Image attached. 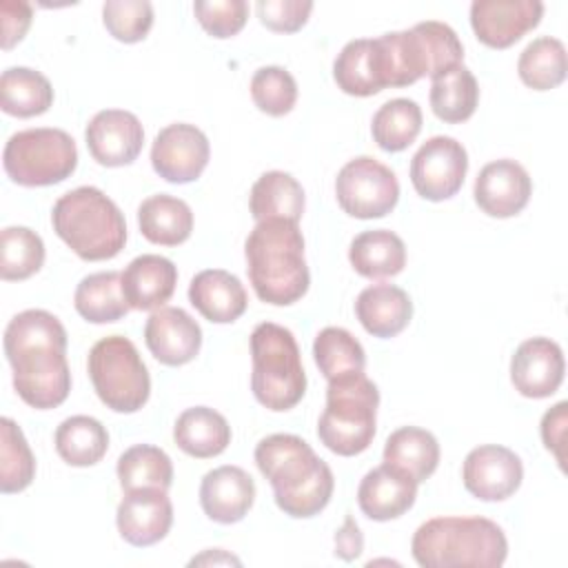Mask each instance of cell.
I'll list each match as a JSON object with an SVG mask.
<instances>
[{"instance_id": "6da1fadb", "label": "cell", "mask_w": 568, "mask_h": 568, "mask_svg": "<svg viewBox=\"0 0 568 568\" xmlns=\"http://www.w3.org/2000/svg\"><path fill=\"white\" fill-rule=\"evenodd\" d=\"M4 355L13 368V388L38 410L60 406L71 390L67 331L42 308L18 313L4 328Z\"/></svg>"}, {"instance_id": "7a4b0ae2", "label": "cell", "mask_w": 568, "mask_h": 568, "mask_svg": "<svg viewBox=\"0 0 568 568\" xmlns=\"http://www.w3.org/2000/svg\"><path fill=\"white\" fill-rule=\"evenodd\" d=\"M255 464L271 481L275 504L284 515L306 519L328 506L335 488L333 470L302 437L273 433L260 439Z\"/></svg>"}, {"instance_id": "3957f363", "label": "cell", "mask_w": 568, "mask_h": 568, "mask_svg": "<svg viewBox=\"0 0 568 568\" xmlns=\"http://www.w3.org/2000/svg\"><path fill=\"white\" fill-rule=\"evenodd\" d=\"M244 255L251 286L262 302L288 306L306 295L311 273L297 222H257L244 242Z\"/></svg>"}, {"instance_id": "277c9868", "label": "cell", "mask_w": 568, "mask_h": 568, "mask_svg": "<svg viewBox=\"0 0 568 568\" xmlns=\"http://www.w3.org/2000/svg\"><path fill=\"white\" fill-rule=\"evenodd\" d=\"M410 552L422 568H497L506 561L508 539L486 517H433L415 530Z\"/></svg>"}, {"instance_id": "5b68a950", "label": "cell", "mask_w": 568, "mask_h": 568, "mask_svg": "<svg viewBox=\"0 0 568 568\" xmlns=\"http://www.w3.org/2000/svg\"><path fill=\"white\" fill-rule=\"evenodd\" d=\"M384 89L408 87L419 78L430 80L459 67L464 47L457 33L437 20L417 22L406 31H390L373 38Z\"/></svg>"}, {"instance_id": "8992f818", "label": "cell", "mask_w": 568, "mask_h": 568, "mask_svg": "<svg viewBox=\"0 0 568 568\" xmlns=\"http://www.w3.org/2000/svg\"><path fill=\"white\" fill-rule=\"evenodd\" d=\"M51 224L58 237L87 262L111 260L126 244L124 215L98 186H78L60 195Z\"/></svg>"}, {"instance_id": "52a82bcc", "label": "cell", "mask_w": 568, "mask_h": 568, "mask_svg": "<svg viewBox=\"0 0 568 568\" xmlns=\"http://www.w3.org/2000/svg\"><path fill=\"white\" fill-rule=\"evenodd\" d=\"M251 390L268 410L297 406L306 393V373L293 333L275 322H262L251 333Z\"/></svg>"}, {"instance_id": "ba28073f", "label": "cell", "mask_w": 568, "mask_h": 568, "mask_svg": "<svg viewBox=\"0 0 568 568\" xmlns=\"http://www.w3.org/2000/svg\"><path fill=\"white\" fill-rule=\"evenodd\" d=\"M377 406L379 390L364 373L331 379L326 408L317 422L320 442L342 457L364 453L375 437Z\"/></svg>"}, {"instance_id": "9c48e42d", "label": "cell", "mask_w": 568, "mask_h": 568, "mask_svg": "<svg viewBox=\"0 0 568 568\" xmlns=\"http://www.w3.org/2000/svg\"><path fill=\"white\" fill-rule=\"evenodd\" d=\"M89 377L100 402L115 413L140 410L151 395L149 371L124 335H109L89 351Z\"/></svg>"}, {"instance_id": "30bf717a", "label": "cell", "mask_w": 568, "mask_h": 568, "mask_svg": "<svg viewBox=\"0 0 568 568\" xmlns=\"http://www.w3.org/2000/svg\"><path fill=\"white\" fill-rule=\"evenodd\" d=\"M2 166L20 186H51L71 178L78 166V149L62 129H24L7 140Z\"/></svg>"}, {"instance_id": "8fae6325", "label": "cell", "mask_w": 568, "mask_h": 568, "mask_svg": "<svg viewBox=\"0 0 568 568\" xmlns=\"http://www.w3.org/2000/svg\"><path fill=\"white\" fill-rule=\"evenodd\" d=\"M335 195L342 211L351 217H384L399 200V182L386 164L371 155H359L339 169Z\"/></svg>"}, {"instance_id": "7c38bea8", "label": "cell", "mask_w": 568, "mask_h": 568, "mask_svg": "<svg viewBox=\"0 0 568 568\" xmlns=\"http://www.w3.org/2000/svg\"><path fill=\"white\" fill-rule=\"evenodd\" d=\"M468 153L462 142L448 135L426 140L410 160V182L417 195L430 202L453 197L466 178Z\"/></svg>"}, {"instance_id": "4fadbf2b", "label": "cell", "mask_w": 568, "mask_h": 568, "mask_svg": "<svg viewBox=\"0 0 568 568\" xmlns=\"http://www.w3.org/2000/svg\"><path fill=\"white\" fill-rule=\"evenodd\" d=\"M209 138L186 122L164 126L151 146L153 171L173 184H186L202 175L209 164Z\"/></svg>"}, {"instance_id": "5bb4252c", "label": "cell", "mask_w": 568, "mask_h": 568, "mask_svg": "<svg viewBox=\"0 0 568 568\" xmlns=\"http://www.w3.org/2000/svg\"><path fill=\"white\" fill-rule=\"evenodd\" d=\"M462 479L473 497L481 501H504L521 486L524 466L510 448L484 444L466 455Z\"/></svg>"}, {"instance_id": "9a60e30c", "label": "cell", "mask_w": 568, "mask_h": 568, "mask_svg": "<svg viewBox=\"0 0 568 568\" xmlns=\"http://www.w3.org/2000/svg\"><path fill=\"white\" fill-rule=\"evenodd\" d=\"M541 16L539 0H475L470 4V27L490 49L513 47L541 22Z\"/></svg>"}, {"instance_id": "2e32d148", "label": "cell", "mask_w": 568, "mask_h": 568, "mask_svg": "<svg viewBox=\"0 0 568 568\" xmlns=\"http://www.w3.org/2000/svg\"><path fill=\"white\" fill-rule=\"evenodd\" d=\"M91 158L102 166L131 164L144 144V129L135 113L124 109L98 111L84 131Z\"/></svg>"}, {"instance_id": "e0dca14e", "label": "cell", "mask_w": 568, "mask_h": 568, "mask_svg": "<svg viewBox=\"0 0 568 568\" xmlns=\"http://www.w3.org/2000/svg\"><path fill=\"white\" fill-rule=\"evenodd\" d=\"M564 353L550 337H530L521 342L510 359V382L515 390L530 399H544L557 393L564 382Z\"/></svg>"}, {"instance_id": "ac0fdd59", "label": "cell", "mask_w": 568, "mask_h": 568, "mask_svg": "<svg viewBox=\"0 0 568 568\" xmlns=\"http://www.w3.org/2000/svg\"><path fill=\"white\" fill-rule=\"evenodd\" d=\"M115 524L120 537L138 548L153 546L166 537L173 524V504L166 490L140 488L124 493Z\"/></svg>"}, {"instance_id": "d6986e66", "label": "cell", "mask_w": 568, "mask_h": 568, "mask_svg": "<svg viewBox=\"0 0 568 568\" xmlns=\"http://www.w3.org/2000/svg\"><path fill=\"white\" fill-rule=\"evenodd\" d=\"M473 195L486 215L513 217L526 209L532 195V180L519 162L495 160L477 173Z\"/></svg>"}, {"instance_id": "ffe728a7", "label": "cell", "mask_w": 568, "mask_h": 568, "mask_svg": "<svg viewBox=\"0 0 568 568\" xmlns=\"http://www.w3.org/2000/svg\"><path fill=\"white\" fill-rule=\"evenodd\" d=\"M144 342L160 364L184 366L200 353L202 328L184 308L162 306L149 315Z\"/></svg>"}, {"instance_id": "44dd1931", "label": "cell", "mask_w": 568, "mask_h": 568, "mask_svg": "<svg viewBox=\"0 0 568 568\" xmlns=\"http://www.w3.org/2000/svg\"><path fill=\"white\" fill-rule=\"evenodd\" d=\"M255 501L253 477L240 466H217L202 477L200 506L217 524H237Z\"/></svg>"}, {"instance_id": "7402d4cb", "label": "cell", "mask_w": 568, "mask_h": 568, "mask_svg": "<svg viewBox=\"0 0 568 568\" xmlns=\"http://www.w3.org/2000/svg\"><path fill=\"white\" fill-rule=\"evenodd\" d=\"M417 484L402 470L382 464L368 470L357 488V506L373 521H390L413 508Z\"/></svg>"}, {"instance_id": "603a6c76", "label": "cell", "mask_w": 568, "mask_h": 568, "mask_svg": "<svg viewBox=\"0 0 568 568\" xmlns=\"http://www.w3.org/2000/svg\"><path fill=\"white\" fill-rule=\"evenodd\" d=\"M189 302L204 320L231 324L244 315L248 297L240 277L224 268H206L191 280Z\"/></svg>"}, {"instance_id": "cb8c5ba5", "label": "cell", "mask_w": 568, "mask_h": 568, "mask_svg": "<svg viewBox=\"0 0 568 568\" xmlns=\"http://www.w3.org/2000/svg\"><path fill=\"white\" fill-rule=\"evenodd\" d=\"M178 284V268L169 257L144 253L129 262L122 271V291L131 308L155 311L162 308Z\"/></svg>"}, {"instance_id": "d4e9b609", "label": "cell", "mask_w": 568, "mask_h": 568, "mask_svg": "<svg viewBox=\"0 0 568 568\" xmlns=\"http://www.w3.org/2000/svg\"><path fill=\"white\" fill-rule=\"evenodd\" d=\"M355 315L366 333L386 339L408 326L413 302L408 293L395 284H371L357 295Z\"/></svg>"}, {"instance_id": "484cf974", "label": "cell", "mask_w": 568, "mask_h": 568, "mask_svg": "<svg viewBox=\"0 0 568 568\" xmlns=\"http://www.w3.org/2000/svg\"><path fill=\"white\" fill-rule=\"evenodd\" d=\"M173 439L182 453L209 459L226 450L231 444V426L222 413L209 406H193L178 415Z\"/></svg>"}, {"instance_id": "4316f807", "label": "cell", "mask_w": 568, "mask_h": 568, "mask_svg": "<svg viewBox=\"0 0 568 568\" xmlns=\"http://www.w3.org/2000/svg\"><path fill=\"white\" fill-rule=\"evenodd\" d=\"M382 457L384 464L402 470L415 484H422L437 470L439 444L426 428L402 426L388 435Z\"/></svg>"}, {"instance_id": "83f0119b", "label": "cell", "mask_w": 568, "mask_h": 568, "mask_svg": "<svg viewBox=\"0 0 568 568\" xmlns=\"http://www.w3.org/2000/svg\"><path fill=\"white\" fill-rule=\"evenodd\" d=\"M140 233L160 246H178L191 237L193 211L191 206L169 193L146 197L138 206Z\"/></svg>"}, {"instance_id": "f1b7e54d", "label": "cell", "mask_w": 568, "mask_h": 568, "mask_svg": "<svg viewBox=\"0 0 568 568\" xmlns=\"http://www.w3.org/2000/svg\"><path fill=\"white\" fill-rule=\"evenodd\" d=\"M348 260L362 277H393L406 266V246L397 233L388 229H373L353 237Z\"/></svg>"}, {"instance_id": "f546056e", "label": "cell", "mask_w": 568, "mask_h": 568, "mask_svg": "<svg viewBox=\"0 0 568 568\" xmlns=\"http://www.w3.org/2000/svg\"><path fill=\"white\" fill-rule=\"evenodd\" d=\"M304 189L302 184L284 171L262 173L248 197L251 215L255 222L264 220H291L300 222L304 213Z\"/></svg>"}, {"instance_id": "4dcf8cb0", "label": "cell", "mask_w": 568, "mask_h": 568, "mask_svg": "<svg viewBox=\"0 0 568 568\" xmlns=\"http://www.w3.org/2000/svg\"><path fill=\"white\" fill-rule=\"evenodd\" d=\"M73 306L91 324H111L129 313L122 291V273L100 271L80 280L73 293Z\"/></svg>"}, {"instance_id": "1f68e13d", "label": "cell", "mask_w": 568, "mask_h": 568, "mask_svg": "<svg viewBox=\"0 0 568 568\" xmlns=\"http://www.w3.org/2000/svg\"><path fill=\"white\" fill-rule=\"evenodd\" d=\"M53 104V87L47 75L29 67H9L0 78V106L13 118H33Z\"/></svg>"}, {"instance_id": "d6a6232c", "label": "cell", "mask_w": 568, "mask_h": 568, "mask_svg": "<svg viewBox=\"0 0 568 568\" xmlns=\"http://www.w3.org/2000/svg\"><path fill=\"white\" fill-rule=\"evenodd\" d=\"M333 78L348 95L368 98L379 93L384 84L373 40L357 38L346 42L333 62Z\"/></svg>"}, {"instance_id": "836d02e7", "label": "cell", "mask_w": 568, "mask_h": 568, "mask_svg": "<svg viewBox=\"0 0 568 568\" xmlns=\"http://www.w3.org/2000/svg\"><path fill=\"white\" fill-rule=\"evenodd\" d=\"M55 450L69 466H93L109 450V433L95 417L71 415L55 428Z\"/></svg>"}, {"instance_id": "e575fe53", "label": "cell", "mask_w": 568, "mask_h": 568, "mask_svg": "<svg viewBox=\"0 0 568 568\" xmlns=\"http://www.w3.org/2000/svg\"><path fill=\"white\" fill-rule=\"evenodd\" d=\"M479 102V87L470 69L464 64L433 78L430 82V109L448 124L466 122Z\"/></svg>"}, {"instance_id": "d590c367", "label": "cell", "mask_w": 568, "mask_h": 568, "mask_svg": "<svg viewBox=\"0 0 568 568\" xmlns=\"http://www.w3.org/2000/svg\"><path fill=\"white\" fill-rule=\"evenodd\" d=\"M566 47L552 36H539L528 42L517 60L521 82L535 91H550L559 87L566 80Z\"/></svg>"}, {"instance_id": "8d00e7d4", "label": "cell", "mask_w": 568, "mask_h": 568, "mask_svg": "<svg viewBox=\"0 0 568 568\" xmlns=\"http://www.w3.org/2000/svg\"><path fill=\"white\" fill-rule=\"evenodd\" d=\"M118 479L124 493L140 488L169 490L173 484L171 457L151 444H135L118 459Z\"/></svg>"}, {"instance_id": "74e56055", "label": "cell", "mask_w": 568, "mask_h": 568, "mask_svg": "<svg viewBox=\"0 0 568 568\" xmlns=\"http://www.w3.org/2000/svg\"><path fill=\"white\" fill-rule=\"evenodd\" d=\"M422 131V109L415 100L393 98L384 102L371 122L373 140L382 151L399 153L415 142Z\"/></svg>"}, {"instance_id": "f35d334b", "label": "cell", "mask_w": 568, "mask_h": 568, "mask_svg": "<svg viewBox=\"0 0 568 568\" xmlns=\"http://www.w3.org/2000/svg\"><path fill=\"white\" fill-rule=\"evenodd\" d=\"M313 357L320 373L331 382L353 373H364L366 353L357 337L339 326H326L315 335Z\"/></svg>"}, {"instance_id": "ab89813d", "label": "cell", "mask_w": 568, "mask_h": 568, "mask_svg": "<svg viewBox=\"0 0 568 568\" xmlns=\"http://www.w3.org/2000/svg\"><path fill=\"white\" fill-rule=\"evenodd\" d=\"M0 277L20 282L36 275L44 264V242L27 226H7L0 235Z\"/></svg>"}, {"instance_id": "60d3db41", "label": "cell", "mask_w": 568, "mask_h": 568, "mask_svg": "<svg viewBox=\"0 0 568 568\" xmlns=\"http://www.w3.org/2000/svg\"><path fill=\"white\" fill-rule=\"evenodd\" d=\"M0 435V490L4 495L20 493L36 477V457L20 426L11 417H2Z\"/></svg>"}, {"instance_id": "b9f144b4", "label": "cell", "mask_w": 568, "mask_h": 568, "mask_svg": "<svg viewBox=\"0 0 568 568\" xmlns=\"http://www.w3.org/2000/svg\"><path fill=\"white\" fill-rule=\"evenodd\" d=\"M251 98L262 113L282 118L297 102V82L284 67H262L251 78Z\"/></svg>"}, {"instance_id": "7bdbcfd3", "label": "cell", "mask_w": 568, "mask_h": 568, "mask_svg": "<svg viewBox=\"0 0 568 568\" xmlns=\"http://www.w3.org/2000/svg\"><path fill=\"white\" fill-rule=\"evenodd\" d=\"M102 22L115 40L140 42L153 27V4L149 0H106Z\"/></svg>"}, {"instance_id": "ee69618b", "label": "cell", "mask_w": 568, "mask_h": 568, "mask_svg": "<svg viewBox=\"0 0 568 568\" xmlns=\"http://www.w3.org/2000/svg\"><path fill=\"white\" fill-rule=\"evenodd\" d=\"M193 13L209 36L224 40L244 29L248 4L244 0H197Z\"/></svg>"}, {"instance_id": "f6af8a7d", "label": "cell", "mask_w": 568, "mask_h": 568, "mask_svg": "<svg viewBox=\"0 0 568 568\" xmlns=\"http://www.w3.org/2000/svg\"><path fill=\"white\" fill-rule=\"evenodd\" d=\"M260 22L277 33H295L300 31L311 11L313 2L308 0H260L255 4Z\"/></svg>"}, {"instance_id": "bcb514c9", "label": "cell", "mask_w": 568, "mask_h": 568, "mask_svg": "<svg viewBox=\"0 0 568 568\" xmlns=\"http://www.w3.org/2000/svg\"><path fill=\"white\" fill-rule=\"evenodd\" d=\"M0 18H2V49H11L18 44L31 27V4L22 0H2L0 2Z\"/></svg>"}, {"instance_id": "7dc6e473", "label": "cell", "mask_w": 568, "mask_h": 568, "mask_svg": "<svg viewBox=\"0 0 568 568\" xmlns=\"http://www.w3.org/2000/svg\"><path fill=\"white\" fill-rule=\"evenodd\" d=\"M566 402L555 404L550 410L544 413L541 417V442L546 446V450H550L559 464V468H564V439H566Z\"/></svg>"}, {"instance_id": "c3c4849f", "label": "cell", "mask_w": 568, "mask_h": 568, "mask_svg": "<svg viewBox=\"0 0 568 568\" xmlns=\"http://www.w3.org/2000/svg\"><path fill=\"white\" fill-rule=\"evenodd\" d=\"M362 550H364L362 530H359L357 521L351 515H346L344 526L335 532V555L344 561H353L362 555Z\"/></svg>"}, {"instance_id": "681fc988", "label": "cell", "mask_w": 568, "mask_h": 568, "mask_svg": "<svg viewBox=\"0 0 568 568\" xmlns=\"http://www.w3.org/2000/svg\"><path fill=\"white\" fill-rule=\"evenodd\" d=\"M195 564H240V559L233 555H226L222 548H213L200 557H193L191 566H195Z\"/></svg>"}]
</instances>
